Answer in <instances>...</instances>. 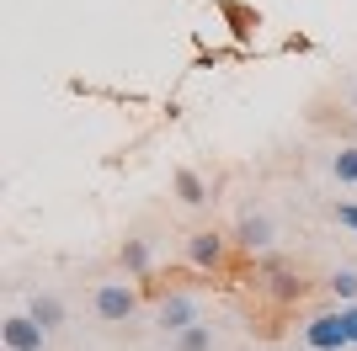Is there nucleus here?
Here are the masks:
<instances>
[{
    "label": "nucleus",
    "instance_id": "f257e3e1",
    "mask_svg": "<svg viewBox=\"0 0 357 351\" xmlns=\"http://www.w3.org/2000/svg\"><path fill=\"white\" fill-rule=\"evenodd\" d=\"M91 309H96L102 325H123V320H134V309H139V288L134 282H102Z\"/></svg>",
    "mask_w": 357,
    "mask_h": 351
},
{
    "label": "nucleus",
    "instance_id": "39448f33",
    "mask_svg": "<svg viewBox=\"0 0 357 351\" xmlns=\"http://www.w3.org/2000/svg\"><path fill=\"white\" fill-rule=\"evenodd\" d=\"M219 16H224V27H229V38H235L240 48L256 38V27H261V11L256 6H240V0H219Z\"/></svg>",
    "mask_w": 357,
    "mask_h": 351
},
{
    "label": "nucleus",
    "instance_id": "9d476101",
    "mask_svg": "<svg viewBox=\"0 0 357 351\" xmlns=\"http://www.w3.org/2000/svg\"><path fill=\"white\" fill-rule=\"evenodd\" d=\"M171 351H213V325H203V320H197L192 330L171 336Z\"/></svg>",
    "mask_w": 357,
    "mask_h": 351
},
{
    "label": "nucleus",
    "instance_id": "20e7f679",
    "mask_svg": "<svg viewBox=\"0 0 357 351\" xmlns=\"http://www.w3.org/2000/svg\"><path fill=\"white\" fill-rule=\"evenodd\" d=\"M155 325H160L165 336H181V330H192V325H197V304H192V292H165L160 309H155Z\"/></svg>",
    "mask_w": 357,
    "mask_h": 351
},
{
    "label": "nucleus",
    "instance_id": "6e6552de",
    "mask_svg": "<svg viewBox=\"0 0 357 351\" xmlns=\"http://www.w3.org/2000/svg\"><path fill=\"white\" fill-rule=\"evenodd\" d=\"M27 314L43 325V330H59V325H64V298H59V292H32Z\"/></svg>",
    "mask_w": 357,
    "mask_h": 351
},
{
    "label": "nucleus",
    "instance_id": "ddd939ff",
    "mask_svg": "<svg viewBox=\"0 0 357 351\" xmlns=\"http://www.w3.org/2000/svg\"><path fill=\"white\" fill-rule=\"evenodd\" d=\"M118 261L128 266V272H134V277H144V272H149V245H144V240H123V250H118Z\"/></svg>",
    "mask_w": 357,
    "mask_h": 351
},
{
    "label": "nucleus",
    "instance_id": "f3484780",
    "mask_svg": "<svg viewBox=\"0 0 357 351\" xmlns=\"http://www.w3.org/2000/svg\"><path fill=\"white\" fill-rule=\"evenodd\" d=\"M342 320H347V336H352V346H357V304L342 309Z\"/></svg>",
    "mask_w": 357,
    "mask_h": 351
},
{
    "label": "nucleus",
    "instance_id": "f8f14e48",
    "mask_svg": "<svg viewBox=\"0 0 357 351\" xmlns=\"http://www.w3.org/2000/svg\"><path fill=\"white\" fill-rule=\"evenodd\" d=\"M331 176H336L342 187H357V144H342L331 155Z\"/></svg>",
    "mask_w": 357,
    "mask_h": 351
},
{
    "label": "nucleus",
    "instance_id": "4468645a",
    "mask_svg": "<svg viewBox=\"0 0 357 351\" xmlns=\"http://www.w3.org/2000/svg\"><path fill=\"white\" fill-rule=\"evenodd\" d=\"M331 292L342 298V309H347V304H357V272H352V266H342V272H331Z\"/></svg>",
    "mask_w": 357,
    "mask_h": 351
},
{
    "label": "nucleus",
    "instance_id": "0eeeda50",
    "mask_svg": "<svg viewBox=\"0 0 357 351\" xmlns=\"http://www.w3.org/2000/svg\"><path fill=\"white\" fill-rule=\"evenodd\" d=\"M235 240H240L245 250H267V245H272V219H267V213H240Z\"/></svg>",
    "mask_w": 357,
    "mask_h": 351
},
{
    "label": "nucleus",
    "instance_id": "423d86ee",
    "mask_svg": "<svg viewBox=\"0 0 357 351\" xmlns=\"http://www.w3.org/2000/svg\"><path fill=\"white\" fill-rule=\"evenodd\" d=\"M187 261H192V266H203V272H213V266L224 261V234L197 229L192 240H187Z\"/></svg>",
    "mask_w": 357,
    "mask_h": 351
},
{
    "label": "nucleus",
    "instance_id": "9b49d317",
    "mask_svg": "<svg viewBox=\"0 0 357 351\" xmlns=\"http://www.w3.org/2000/svg\"><path fill=\"white\" fill-rule=\"evenodd\" d=\"M267 288H272V298H278V304H294V298H304V282H298V272H272L267 277Z\"/></svg>",
    "mask_w": 357,
    "mask_h": 351
},
{
    "label": "nucleus",
    "instance_id": "1a4fd4ad",
    "mask_svg": "<svg viewBox=\"0 0 357 351\" xmlns=\"http://www.w3.org/2000/svg\"><path fill=\"white\" fill-rule=\"evenodd\" d=\"M171 181H176V197H181L187 208H203V203H208V181H203V176H197L192 165H181V171L171 176Z\"/></svg>",
    "mask_w": 357,
    "mask_h": 351
},
{
    "label": "nucleus",
    "instance_id": "f03ea898",
    "mask_svg": "<svg viewBox=\"0 0 357 351\" xmlns=\"http://www.w3.org/2000/svg\"><path fill=\"white\" fill-rule=\"evenodd\" d=\"M304 346H310V351H347V346H352L347 320H342V314H314V320L304 325Z\"/></svg>",
    "mask_w": 357,
    "mask_h": 351
},
{
    "label": "nucleus",
    "instance_id": "dca6fc26",
    "mask_svg": "<svg viewBox=\"0 0 357 351\" xmlns=\"http://www.w3.org/2000/svg\"><path fill=\"white\" fill-rule=\"evenodd\" d=\"M314 48V38H304V32H288L283 38V54H310Z\"/></svg>",
    "mask_w": 357,
    "mask_h": 351
},
{
    "label": "nucleus",
    "instance_id": "7ed1b4c3",
    "mask_svg": "<svg viewBox=\"0 0 357 351\" xmlns=\"http://www.w3.org/2000/svg\"><path fill=\"white\" fill-rule=\"evenodd\" d=\"M0 341H6V351H43L48 330L32 320V314H6V320H0Z\"/></svg>",
    "mask_w": 357,
    "mask_h": 351
},
{
    "label": "nucleus",
    "instance_id": "2eb2a0df",
    "mask_svg": "<svg viewBox=\"0 0 357 351\" xmlns=\"http://www.w3.org/2000/svg\"><path fill=\"white\" fill-rule=\"evenodd\" d=\"M336 224L357 234V203H352V197H342V203H336Z\"/></svg>",
    "mask_w": 357,
    "mask_h": 351
},
{
    "label": "nucleus",
    "instance_id": "6ab92c4d",
    "mask_svg": "<svg viewBox=\"0 0 357 351\" xmlns=\"http://www.w3.org/2000/svg\"><path fill=\"white\" fill-rule=\"evenodd\" d=\"M213 6H219V0H213Z\"/></svg>",
    "mask_w": 357,
    "mask_h": 351
},
{
    "label": "nucleus",
    "instance_id": "a211bd4d",
    "mask_svg": "<svg viewBox=\"0 0 357 351\" xmlns=\"http://www.w3.org/2000/svg\"><path fill=\"white\" fill-rule=\"evenodd\" d=\"M352 107H357V86H352Z\"/></svg>",
    "mask_w": 357,
    "mask_h": 351
}]
</instances>
